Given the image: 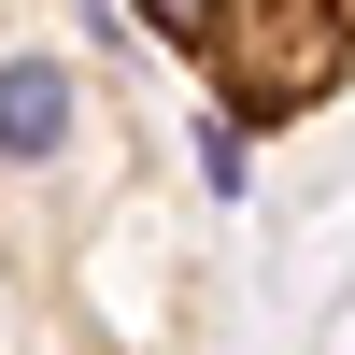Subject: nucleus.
<instances>
[{
  "instance_id": "nucleus-1",
  "label": "nucleus",
  "mask_w": 355,
  "mask_h": 355,
  "mask_svg": "<svg viewBox=\"0 0 355 355\" xmlns=\"http://www.w3.org/2000/svg\"><path fill=\"white\" fill-rule=\"evenodd\" d=\"M57 114H71L57 71H15V85H0V128H15V142H57Z\"/></svg>"
}]
</instances>
